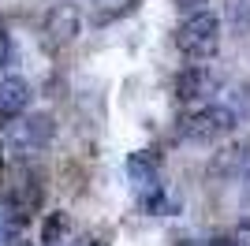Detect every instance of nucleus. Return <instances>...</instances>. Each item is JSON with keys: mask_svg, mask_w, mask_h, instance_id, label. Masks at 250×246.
I'll use <instances>...</instances> for the list:
<instances>
[{"mask_svg": "<svg viewBox=\"0 0 250 246\" xmlns=\"http://www.w3.org/2000/svg\"><path fill=\"white\" fill-rule=\"evenodd\" d=\"M235 123H239V112L231 104H202V108H187L176 120V138L190 145L220 142L235 131Z\"/></svg>", "mask_w": 250, "mask_h": 246, "instance_id": "1", "label": "nucleus"}, {"mask_svg": "<svg viewBox=\"0 0 250 246\" xmlns=\"http://www.w3.org/2000/svg\"><path fill=\"white\" fill-rule=\"evenodd\" d=\"M176 49L187 56V60L202 63L209 56H217L220 49V19L213 11H198V15H187V19L176 26Z\"/></svg>", "mask_w": 250, "mask_h": 246, "instance_id": "2", "label": "nucleus"}, {"mask_svg": "<svg viewBox=\"0 0 250 246\" xmlns=\"http://www.w3.org/2000/svg\"><path fill=\"white\" fill-rule=\"evenodd\" d=\"M56 138V120L49 112H34V116H22L8 127V145L15 149L19 157H30V153H42L49 149V142Z\"/></svg>", "mask_w": 250, "mask_h": 246, "instance_id": "3", "label": "nucleus"}, {"mask_svg": "<svg viewBox=\"0 0 250 246\" xmlns=\"http://www.w3.org/2000/svg\"><path fill=\"white\" fill-rule=\"evenodd\" d=\"M220 79L209 63H187L183 71H176L172 79V93H176L179 104H190V108H202V104H213L209 97L217 93Z\"/></svg>", "mask_w": 250, "mask_h": 246, "instance_id": "4", "label": "nucleus"}, {"mask_svg": "<svg viewBox=\"0 0 250 246\" xmlns=\"http://www.w3.org/2000/svg\"><path fill=\"white\" fill-rule=\"evenodd\" d=\"M45 45L49 49H63V45H71L83 30V19H79V8L75 4H56V8L45 15Z\"/></svg>", "mask_w": 250, "mask_h": 246, "instance_id": "5", "label": "nucleus"}, {"mask_svg": "<svg viewBox=\"0 0 250 246\" xmlns=\"http://www.w3.org/2000/svg\"><path fill=\"white\" fill-rule=\"evenodd\" d=\"M30 104V82L22 75H0V123L11 127Z\"/></svg>", "mask_w": 250, "mask_h": 246, "instance_id": "6", "label": "nucleus"}, {"mask_svg": "<svg viewBox=\"0 0 250 246\" xmlns=\"http://www.w3.org/2000/svg\"><path fill=\"white\" fill-rule=\"evenodd\" d=\"M127 179L135 183V190H149V186L161 183V157L153 149H138V153L127 157Z\"/></svg>", "mask_w": 250, "mask_h": 246, "instance_id": "7", "label": "nucleus"}, {"mask_svg": "<svg viewBox=\"0 0 250 246\" xmlns=\"http://www.w3.org/2000/svg\"><path fill=\"white\" fill-rule=\"evenodd\" d=\"M243 168H247V153H243V142H235V145H228L224 153L213 157L209 175H213V179H224V175H243Z\"/></svg>", "mask_w": 250, "mask_h": 246, "instance_id": "8", "label": "nucleus"}, {"mask_svg": "<svg viewBox=\"0 0 250 246\" xmlns=\"http://www.w3.org/2000/svg\"><path fill=\"white\" fill-rule=\"evenodd\" d=\"M67 235V213H49L42 224V243L45 246H60Z\"/></svg>", "mask_w": 250, "mask_h": 246, "instance_id": "9", "label": "nucleus"}, {"mask_svg": "<svg viewBox=\"0 0 250 246\" xmlns=\"http://www.w3.org/2000/svg\"><path fill=\"white\" fill-rule=\"evenodd\" d=\"M228 26L235 34H250V0H228Z\"/></svg>", "mask_w": 250, "mask_h": 246, "instance_id": "10", "label": "nucleus"}, {"mask_svg": "<svg viewBox=\"0 0 250 246\" xmlns=\"http://www.w3.org/2000/svg\"><path fill=\"white\" fill-rule=\"evenodd\" d=\"M71 246H108V231H83Z\"/></svg>", "mask_w": 250, "mask_h": 246, "instance_id": "11", "label": "nucleus"}, {"mask_svg": "<svg viewBox=\"0 0 250 246\" xmlns=\"http://www.w3.org/2000/svg\"><path fill=\"white\" fill-rule=\"evenodd\" d=\"M231 239H235V246H250V216H243L239 224H235Z\"/></svg>", "mask_w": 250, "mask_h": 246, "instance_id": "12", "label": "nucleus"}, {"mask_svg": "<svg viewBox=\"0 0 250 246\" xmlns=\"http://www.w3.org/2000/svg\"><path fill=\"white\" fill-rule=\"evenodd\" d=\"M209 0H176V8L179 11H187V15H198V11H206Z\"/></svg>", "mask_w": 250, "mask_h": 246, "instance_id": "13", "label": "nucleus"}, {"mask_svg": "<svg viewBox=\"0 0 250 246\" xmlns=\"http://www.w3.org/2000/svg\"><path fill=\"white\" fill-rule=\"evenodd\" d=\"M206 246H235V239H231V235H217V239H209Z\"/></svg>", "mask_w": 250, "mask_h": 246, "instance_id": "14", "label": "nucleus"}, {"mask_svg": "<svg viewBox=\"0 0 250 246\" xmlns=\"http://www.w3.org/2000/svg\"><path fill=\"white\" fill-rule=\"evenodd\" d=\"M0 172H4V145H0Z\"/></svg>", "mask_w": 250, "mask_h": 246, "instance_id": "15", "label": "nucleus"}, {"mask_svg": "<svg viewBox=\"0 0 250 246\" xmlns=\"http://www.w3.org/2000/svg\"><path fill=\"white\" fill-rule=\"evenodd\" d=\"M176 246H198V243H176Z\"/></svg>", "mask_w": 250, "mask_h": 246, "instance_id": "16", "label": "nucleus"}, {"mask_svg": "<svg viewBox=\"0 0 250 246\" xmlns=\"http://www.w3.org/2000/svg\"><path fill=\"white\" fill-rule=\"evenodd\" d=\"M15 246H26V243H15Z\"/></svg>", "mask_w": 250, "mask_h": 246, "instance_id": "17", "label": "nucleus"}]
</instances>
